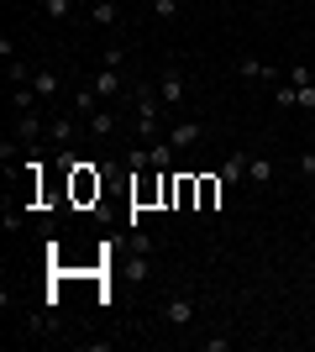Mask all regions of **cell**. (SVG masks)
<instances>
[{
  "label": "cell",
  "instance_id": "28",
  "mask_svg": "<svg viewBox=\"0 0 315 352\" xmlns=\"http://www.w3.org/2000/svg\"><path fill=\"white\" fill-rule=\"evenodd\" d=\"M148 6H152V0H148Z\"/></svg>",
  "mask_w": 315,
  "mask_h": 352
},
{
  "label": "cell",
  "instance_id": "12",
  "mask_svg": "<svg viewBox=\"0 0 315 352\" xmlns=\"http://www.w3.org/2000/svg\"><path fill=\"white\" fill-rule=\"evenodd\" d=\"M273 105H279V111H294V105H300V85H289V79H284V85L273 89Z\"/></svg>",
  "mask_w": 315,
  "mask_h": 352
},
{
  "label": "cell",
  "instance_id": "15",
  "mask_svg": "<svg viewBox=\"0 0 315 352\" xmlns=\"http://www.w3.org/2000/svg\"><path fill=\"white\" fill-rule=\"evenodd\" d=\"M5 85H32V69L21 58H11V63H5Z\"/></svg>",
  "mask_w": 315,
  "mask_h": 352
},
{
  "label": "cell",
  "instance_id": "3",
  "mask_svg": "<svg viewBox=\"0 0 315 352\" xmlns=\"http://www.w3.org/2000/svg\"><path fill=\"white\" fill-rule=\"evenodd\" d=\"M90 89L100 95V100H116L121 89H126V79H121V69H105V63H100V69L90 74Z\"/></svg>",
  "mask_w": 315,
  "mask_h": 352
},
{
  "label": "cell",
  "instance_id": "10",
  "mask_svg": "<svg viewBox=\"0 0 315 352\" xmlns=\"http://www.w3.org/2000/svg\"><path fill=\"white\" fill-rule=\"evenodd\" d=\"M237 179H247V153H231L221 163V184H237Z\"/></svg>",
  "mask_w": 315,
  "mask_h": 352
},
{
  "label": "cell",
  "instance_id": "6",
  "mask_svg": "<svg viewBox=\"0 0 315 352\" xmlns=\"http://www.w3.org/2000/svg\"><path fill=\"white\" fill-rule=\"evenodd\" d=\"M47 137V121L37 116V111H27V116H16V142H27V147H37Z\"/></svg>",
  "mask_w": 315,
  "mask_h": 352
},
{
  "label": "cell",
  "instance_id": "1",
  "mask_svg": "<svg viewBox=\"0 0 315 352\" xmlns=\"http://www.w3.org/2000/svg\"><path fill=\"white\" fill-rule=\"evenodd\" d=\"M132 105H137V137H142V142H158V132H163V95L152 85H137Z\"/></svg>",
  "mask_w": 315,
  "mask_h": 352
},
{
  "label": "cell",
  "instance_id": "26",
  "mask_svg": "<svg viewBox=\"0 0 315 352\" xmlns=\"http://www.w3.org/2000/svg\"><path fill=\"white\" fill-rule=\"evenodd\" d=\"M310 195H315V174H310Z\"/></svg>",
  "mask_w": 315,
  "mask_h": 352
},
{
  "label": "cell",
  "instance_id": "19",
  "mask_svg": "<svg viewBox=\"0 0 315 352\" xmlns=\"http://www.w3.org/2000/svg\"><path fill=\"white\" fill-rule=\"evenodd\" d=\"M95 100H100V95H95V89L84 85V89H79V95H74V111H84V116H95Z\"/></svg>",
  "mask_w": 315,
  "mask_h": 352
},
{
  "label": "cell",
  "instance_id": "25",
  "mask_svg": "<svg viewBox=\"0 0 315 352\" xmlns=\"http://www.w3.org/2000/svg\"><path fill=\"white\" fill-rule=\"evenodd\" d=\"M310 132H315V111H310Z\"/></svg>",
  "mask_w": 315,
  "mask_h": 352
},
{
  "label": "cell",
  "instance_id": "11",
  "mask_svg": "<svg viewBox=\"0 0 315 352\" xmlns=\"http://www.w3.org/2000/svg\"><path fill=\"white\" fill-rule=\"evenodd\" d=\"M32 89H37V95H43V100H53V95H58V74H47V69H37V74H32Z\"/></svg>",
  "mask_w": 315,
  "mask_h": 352
},
{
  "label": "cell",
  "instance_id": "9",
  "mask_svg": "<svg viewBox=\"0 0 315 352\" xmlns=\"http://www.w3.org/2000/svg\"><path fill=\"white\" fill-rule=\"evenodd\" d=\"M90 11H95V27H116V21H121L116 0H90Z\"/></svg>",
  "mask_w": 315,
  "mask_h": 352
},
{
  "label": "cell",
  "instance_id": "21",
  "mask_svg": "<svg viewBox=\"0 0 315 352\" xmlns=\"http://www.w3.org/2000/svg\"><path fill=\"white\" fill-rule=\"evenodd\" d=\"M0 226H5V236H16V232H21V226H27V216H21V210H11V206H5V221H0Z\"/></svg>",
  "mask_w": 315,
  "mask_h": 352
},
{
  "label": "cell",
  "instance_id": "8",
  "mask_svg": "<svg viewBox=\"0 0 315 352\" xmlns=\"http://www.w3.org/2000/svg\"><path fill=\"white\" fill-rule=\"evenodd\" d=\"M200 137H205V126H200V121H184V126L168 132V142H174V153H179V147H195Z\"/></svg>",
  "mask_w": 315,
  "mask_h": 352
},
{
  "label": "cell",
  "instance_id": "20",
  "mask_svg": "<svg viewBox=\"0 0 315 352\" xmlns=\"http://www.w3.org/2000/svg\"><path fill=\"white\" fill-rule=\"evenodd\" d=\"M152 16H158V21H174V16H179V0H152Z\"/></svg>",
  "mask_w": 315,
  "mask_h": 352
},
{
  "label": "cell",
  "instance_id": "4",
  "mask_svg": "<svg viewBox=\"0 0 315 352\" xmlns=\"http://www.w3.org/2000/svg\"><path fill=\"white\" fill-rule=\"evenodd\" d=\"M237 74H242V79H263V85H279V79H284V74L273 69V63L253 58V53H242V58H237Z\"/></svg>",
  "mask_w": 315,
  "mask_h": 352
},
{
  "label": "cell",
  "instance_id": "14",
  "mask_svg": "<svg viewBox=\"0 0 315 352\" xmlns=\"http://www.w3.org/2000/svg\"><path fill=\"white\" fill-rule=\"evenodd\" d=\"M247 179H253V184H268V179H273V163L268 158H247Z\"/></svg>",
  "mask_w": 315,
  "mask_h": 352
},
{
  "label": "cell",
  "instance_id": "22",
  "mask_svg": "<svg viewBox=\"0 0 315 352\" xmlns=\"http://www.w3.org/2000/svg\"><path fill=\"white\" fill-rule=\"evenodd\" d=\"M100 63H105V69H121V63H126V53H121V47L110 43V47H105V58H100Z\"/></svg>",
  "mask_w": 315,
  "mask_h": 352
},
{
  "label": "cell",
  "instance_id": "13",
  "mask_svg": "<svg viewBox=\"0 0 315 352\" xmlns=\"http://www.w3.org/2000/svg\"><path fill=\"white\" fill-rule=\"evenodd\" d=\"M148 158H152V168H168V163H174V142H148Z\"/></svg>",
  "mask_w": 315,
  "mask_h": 352
},
{
  "label": "cell",
  "instance_id": "23",
  "mask_svg": "<svg viewBox=\"0 0 315 352\" xmlns=\"http://www.w3.org/2000/svg\"><path fill=\"white\" fill-rule=\"evenodd\" d=\"M300 111H315V85H300Z\"/></svg>",
  "mask_w": 315,
  "mask_h": 352
},
{
  "label": "cell",
  "instance_id": "2",
  "mask_svg": "<svg viewBox=\"0 0 315 352\" xmlns=\"http://www.w3.org/2000/svg\"><path fill=\"white\" fill-rule=\"evenodd\" d=\"M195 316H200V305L189 300V294H174V300H163V321H168V326H179V331H184V326H195Z\"/></svg>",
  "mask_w": 315,
  "mask_h": 352
},
{
  "label": "cell",
  "instance_id": "24",
  "mask_svg": "<svg viewBox=\"0 0 315 352\" xmlns=\"http://www.w3.org/2000/svg\"><path fill=\"white\" fill-rule=\"evenodd\" d=\"M300 174H305V179L315 174V153H300Z\"/></svg>",
  "mask_w": 315,
  "mask_h": 352
},
{
  "label": "cell",
  "instance_id": "5",
  "mask_svg": "<svg viewBox=\"0 0 315 352\" xmlns=\"http://www.w3.org/2000/svg\"><path fill=\"white\" fill-rule=\"evenodd\" d=\"M158 95H163L168 111H179V105H184V74L179 69H163V74H158Z\"/></svg>",
  "mask_w": 315,
  "mask_h": 352
},
{
  "label": "cell",
  "instance_id": "27",
  "mask_svg": "<svg viewBox=\"0 0 315 352\" xmlns=\"http://www.w3.org/2000/svg\"><path fill=\"white\" fill-rule=\"evenodd\" d=\"M310 6H315V0H310Z\"/></svg>",
  "mask_w": 315,
  "mask_h": 352
},
{
  "label": "cell",
  "instance_id": "17",
  "mask_svg": "<svg viewBox=\"0 0 315 352\" xmlns=\"http://www.w3.org/2000/svg\"><path fill=\"white\" fill-rule=\"evenodd\" d=\"M74 132H79L74 121H53V147H69V142H74Z\"/></svg>",
  "mask_w": 315,
  "mask_h": 352
},
{
  "label": "cell",
  "instance_id": "16",
  "mask_svg": "<svg viewBox=\"0 0 315 352\" xmlns=\"http://www.w3.org/2000/svg\"><path fill=\"white\" fill-rule=\"evenodd\" d=\"M69 11H74V0H43V16H47V21H63Z\"/></svg>",
  "mask_w": 315,
  "mask_h": 352
},
{
  "label": "cell",
  "instance_id": "18",
  "mask_svg": "<svg viewBox=\"0 0 315 352\" xmlns=\"http://www.w3.org/2000/svg\"><path fill=\"white\" fill-rule=\"evenodd\" d=\"M90 132H95V137H110V132H116V116H110V111H95Z\"/></svg>",
  "mask_w": 315,
  "mask_h": 352
},
{
  "label": "cell",
  "instance_id": "7",
  "mask_svg": "<svg viewBox=\"0 0 315 352\" xmlns=\"http://www.w3.org/2000/svg\"><path fill=\"white\" fill-rule=\"evenodd\" d=\"M37 100H43V95H37L32 85H11V111H16V116H27V111H37Z\"/></svg>",
  "mask_w": 315,
  "mask_h": 352
}]
</instances>
